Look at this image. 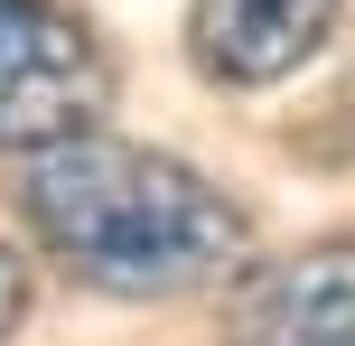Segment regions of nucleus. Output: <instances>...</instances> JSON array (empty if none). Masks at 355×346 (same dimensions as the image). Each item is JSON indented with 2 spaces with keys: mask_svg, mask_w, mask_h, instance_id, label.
Returning <instances> with one entry per match:
<instances>
[{
  "mask_svg": "<svg viewBox=\"0 0 355 346\" xmlns=\"http://www.w3.org/2000/svg\"><path fill=\"white\" fill-rule=\"evenodd\" d=\"M19 216L75 281L112 300H178L252 262V225L225 187L112 131H75L37 150L19 168Z\"/></svg>",
  "mask_w": 355,
  "mask_h": 346,
  "instance_id": "f257e3e1",
  "label": "nucleus"
},
{
  "mask_svg": "<svg viewBox=\"0 0 355 346\" xmlns=\"http://www.w3.org/2000/svg\"><path fill=\"white\" fill-rule=\"evenodd\" d=\"M112 103V56L66 0H0V150H37L94 131Z\"/></svg>",
  "mask_w": 355,
  "mask_h": 346,
  "instance_id": "f03ea898",
  "label": "nucleus"
},
{
  "mask_svg": "<svg viewBox=\"0 0 355 346\" xmlns=\"http://www.w3.org/2000/svg\"><path fill=\"white\" fill-rule=\"evenodd\" d=\"M234 346H355V234L243 262L225 291Z\"/></svg>",
  "mask_w": 355,
  "mask_h": 346,
  "instance_id": "7ed1b4c3",
  "label": "nucleus"
},
{
  "mask_svg": "<svg viewBox=\"0 0 355 346\" xmlns=\"http://www.w3.org/2000/svg\"><path fill=\"white\" fill-rule=\"evenodd\" d=\"M337 37V0H187V56L206 85H281Z\"/></svg>",
  "mask_w": 355,
  "mask_h": 346,
  "instance_id": "20e7f679",
  "label": "nucleus"
},
{
  "mask_svg": "<svg viewBox=\"0 0 355 346\" xmlns=\"http://www.w3.org/2000/svg\"><path fill=\"white\" fill-rule=\"evenodd\" d=\"M19 318H28V262H19V243H0V346L19 337Z\"/></svg>",
  "mask_w": 355,
  "mask_h": 346,
  "instance_id": "39448f33",
  "label": "nucleus"
}]
</instances>
